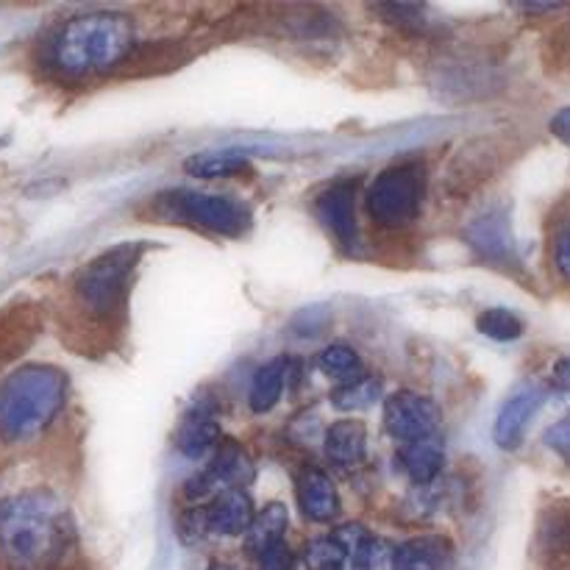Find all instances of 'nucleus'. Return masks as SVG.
<instances>
[{"mask_svg":"<svg viewBox=\"0 0 570 570\" xmlns=\"http://www.w3.org/2000/svg\"><path fill=\"white\" fill-rule=\"evenodd\" d=\"M259 570H295V557L284 540L267 546L265 551H259Z\"/></svg>","mask_w":570,"mask_h":570,"instance_id":"bb28decb","label":"nucleus"},{"mask_svg":"<svg viewBox=\"0 0 570 570\" xmlns=\"http://www.w3.org/2000/svg\"><path fill=\"white\" fill-rule=\"evenodd\" d=\"M367 429L360 421H340L326 432V456L334 465L354 468L365 460Z\"/></svg>","mask_w":570,"mask_h":570,"instance_id":"dca6fc26","label":"nucleus"},{"mask_svg":"<svg viewBox=\"0 0 570 570\" xmlns=\"http://www.w3.org/2000/svg\"><path fill=\"white\" fill-rule=\"evenodd\" d=\"M184 167H187V173H193L198 178H223L248 170V159L239 154H200L193 156Z\"/></svg>","mask_w":570,"mask_h":570,"instance_id":"4be33fe9","label":"nucleus"},{"mask_svg":"<svg viewBox=\"0 0 570 570\" xmlns=\"http://www.w3.org/2000/svg\"><path fill=\"white\" fill-rule=\"evenodd\" d=\"M543 406V393L538 387H521L507 399V404L501 406L499 417H495L493 438L495 445L504 451H515L521 445L527 426L532 423V417L538 415V410Z\"/></svg>","mask_w":570,"mask_h":570,"instance_id":"6e6552de","label":"nucleus"},{"mask_svg":"<svg viewBox=\"0 0 570 570\" xmlns=\"http://www.w3.org/2000/svg\"><path fill=\"white\" fill-rule=\"evenodd\" d=\"M551 250H554L557 271H560L562 276H566L570 282V212L566 217H562L560 223H557L554 245H551Z\"/></svg>","mask_w":570,"mask_h":570,"instance_id":"a878e982","label":"nucleus"},{"mask_svg":"<svg viewBox=\"0 0 570 570\" xmlns=\"http://www.w3.org/2000/svg\"><path fill=\"white\" fill-rule=\"evenodd\" d=\"M551 131H554V137L560 139V142H566L570 148V106L568 109L557 111L554 120H551Z\"/></svg>","mask_w":570,"mask_h":570,"instance_id":"c85d7f7f","label":"nucleus"},{"mask_svg":"<svg viewBox=\"0 0 570 570\" xmlns=\"http://www.w3.org/2000/svg\"><path fill=\"white\" fill-rule=\"evenodd\" d=\"M468 243L476 250L482 259L493 262V265H510L512 256H515V248H512V232L510 220L501 209L484 212L482 217L468 226L465 232Z\"/></svg>","mask_w":570,"mask_h":570,"instance_id":"1a4fd4ad","label":"nucleus"},{"mask_svg":"<svg viewBox=\"0 0 570 570\" xmlns=\"http://www.w3.org/2000/svg\"><path fill=\"white\" fill-rule=\"evenodd\" d=\"M217 440H220V426H217L215 415L206 410H193L178 426L176 449L189 460H198L206 451L215 449Z\"/></svg>","mask_w":570,"mask_h":570,"instance_id":"f3484780","label":"nucleus"},{"mask_svg":"<svg viewBox=\"0 0 570 570\" xmlns=\"http://www.w3.org/2000/svg\"><path fill=\"white\" fill-rule=\"evenodd\" d=\"M287 510L282 504H267L259 515L254 518L248 529V549L254 554L265 551L267 546L284 540V532H287Z\"/></svg>","mask_w":570,"mask_h":570,"instance_id":"6ab92c4d","label":"nucleus"},{"mask_svg":"<svg viewBox=\"0 0 570 570\" xmlns=\"http://www.w3.org/2000/svg\"><path fill=\"white\" fill-rule=\"evenodd\" d=\"M304 560L309 570H345L351 557L345 551V546L332 534V538L315 540V543L306 546Z\"/></svg>","mask_w":570,"mask_h":570,"instance_id":"b1692460","label":"nucleus"},{"mask_svg":"<svg viewBox=\"0 0 570 570\" xmlns=\"http://www.w3.org/2000/svg\"><path fill=\"white\" fill-rule=\"evenodd\" d=\"M554 382L560 390H568L570 393V360H562L554 371Z\"/></svg>","mask_w":570,"mask_h":570,"instance_id":"c756f323","label":"nucleus"},{"mask_svg":"<svg viewBox=\"0 0 570 570\" xmlns=\"http://www.w3.org/2000/svg\"><path fill=\"white\" fill-rule=\"evenodd\" d=\"M423 187H426L423 167L415 161L387 167L367 189V215L384 228L410 226L421 212Z\"/></svg>","mask_w":570,"mask_h":570,"instance_id":"20e7f679","label":"nucleus"},{"mask_svg":"<svg viewBox=\"0 0 570 570\" xmlns=\"http://www.w3.org/2000/svg\"><path fill=\"white\" fill-rule=\"evenodd\" d=\"M379 395H382V384L371 376H360L356 382L340 384L332 393V401L337 410H367Z\"/></svg>","mask_w":570,"mask_h":570,"instance_id":"5701e85b","label":"nucleus"},{"mask_svg":"<svg viewBox=\"0 0 570 570\" xmlns=\"http://www.w3.org/2000/svg\"><path fill=\"white\" fill-rule=\"evenodd\" d=\"M546 445H549L562 462L570 465V417H562L560 423H554V426L546 432Z\"/></svg>","mask_w":570,"mask_h":570,"instance_id":"cd10ccee","label":"nucleus"},{"mask_svg":"<svg viewBox=\"0 0 570 570\" xmlns=\"http://www.w3.org/2000/svg\"><path fill=\"white\" fill-rule=\"evenodd\" d=\"M70 515L42 490L0 501V557L11 570H53L70 549Z\"/></svg>","mask_w":570,"mask_h":570,"instance_id":"f257e3e1","label":"nucleus"},{"mask_svg":"<svg viewBox=\"0 0 570 570\" xmlns=\"http://www.w3.org/2000/svg\"><path fill=\"white\" fill-rule=\"evenodd\" d=\"M250 476H254V468H250L248 456H245L234 443H226L220 445V454L215 456L209 471L189 484L187 495L189 499H198V495L209 493V490L220 488V484L228 490H243L245 484L250 482Z\"/></svg>","mask_w":570,"mask_h":570,"instance_id":"9d476101","label":"nucleus"},{"mask_svg":"<svg viewBox=\"0 0 570 570\" xmlns=\"http://www.w3.org/2000/svg\"><path fill=\"white\" fill-rule=\"evenodd\" d=\"M287 373H289V362L284 356L278 360L267 362L265 367H259L250 382V393H248V406L256 412V415H265L271 412L273 406L278 404L284 393V384H287Z\"/></svg>","mask_w":570,"mask_h":570,"instance_id":"a211bd4d","label":"nucleus"},{"mask_svg":"<svg viewBox=\"0 0 570 570\" xmlns=\"http://www.w3.org/2000/svg\"><path fill=\"white\" fill-rule=\"evenodd\" d=\"M356 181H340L328 187L326 193L317 198V217L323 226L340 239V245H354L356 243Z\"/></svg>","mask_w":570,"mask_h":570,"instance_id":"9b49d317","label":"nucleus"},{"mask_svg":"<svg viewBox=\"0 0 570 570\" xmlns=\"http://www.w3.org/2000/svg\"><path fill=\"white\" fill-rule=\"evenodd\" d=\"M67 376L50 365H26L0 387V438L6 443L31 440L61 412Z\"/></svg>","mask_w":570,"mask_h":570,"instance_id":"7ed1b4c3","label":"nucleus"},{"mask_svg":"<svg viewBox=\"0 0 570 570\" xmlns=\"http://www.w3.org/2000/svg\"><path fill=\"white\" fill-rule=\"evenodd\" d=\"M395 462H399V468L412 479V482L429 484L438 479L440 468H443L445 462V454L440 440L429 438V440H417V443L401 445L399 454H395Z\"/></svg>","mask_w":570,"mask_h":570,"instance_id":"2eb2a0df","label":"nucleus"},{"mask_svg":"<svg viewBox=\"0 0 570 570\" xmlns=\"http://www.w3.org/2000/svg\"><path fill=\"white\" fill-rule=\"evenodd\" d=\"M254 518L256 512L250 495L245 490H226L206 510V527L215 534L237 538V534H248Z\"/></svg>","mask_w":570,"mask_h":570,"instance_id":"f8f14e48","label":"nucleus"},{"mask_svg":"<svg viewBox=\"0 0 570 570\" xmlns=\"http://www.w3.org/2000/svg\"><path fill=\"white\" fill-rule=\"evenodd\" d=\"M438 406L417 393H395L384 401V429L401 443L438 438Z\"/></svg>","mask_w":570,"mask_h":570,"instance_id":"0eeeda50","label":"nucleus"},{"mask_svg":"<svg viewBox=\"0 0 570 570\" xmlns=\"http://www.w3.org/2000/svg\"><path fill=\"white\" fill-rule=\"evenodd\" d=\"M139 254H142V245H117V248L106 250L98 259L89 262L76 282L81 304L98 315L115 312L120 301L126 298L128 278L137 267Z\"/></svg>","mask_w":570,"mask_h":570,"instance_id":"39448f33","label":"nucleus"},{"mask_svg":"<svg viewBox=\"0 0 570 570\" xmlns=\"http://www.w3.org/2000/svg\"><path fill=\"white\" fill-rule=\"evenodd\" d=\"M134 26L117 11H89L72 17L50 42V61L59 72L72 78L109 70L131 50Z\"/></svg>","mask_w":570,"mask_h":570,"instance_id":"f03ea898","label":"nucleus"},{"mask_svg":"<svg viewBox=\"0 0 570 570\" xmlns=\"http://www.w3.org/2000/svg\"><path fill=\"white\" fill-rule=\"evenodd\" d=\"M298 504L315 523H328L340 515V495L332 479L317 468H306L298 476Z\"/></svg>","mask_w":570,"mask_h":570,"instance_id":"ddd939ff","label":"nucleus"},{"mask_svg":"<svg viewBox=\"0 0 570 570\" xmlns=\"http://www.w3.org/2000/svg\"><path fill=\"white\" fill-rule=\"evenodd\" d=\"M209 570H237V568L228 566V562H212Z\"/></svg>","mask_w":570,"mask_h":570,"instance_id":"7c9ffc66","label":"nucleus"},{"mask_svg":"<svg viewBox=\"0 0 570 570\" xmlns=\"http://www.w3.org/2000/svg\"><path fill=\"white\" fill-rule=\"evenodd\" d=\"M393 560V554L387 551V546L382 540H376L373 534H367L360 543V549L351 554V566L354 570H384Z\"/></svg>","mask_w":570,"mask_h":570,"instance_id":"393cba45","label":"nucleus"},{"mask_svg":"<svg viewBox=\"0 0 570 570\" xmlns=\"http://www.w3.org/2000/svg\"><path fill=\"white\" fill-rule=\"evenodd\" d=\"M476 328L484 337L495 340V343H512L523 334V321L510 309H484L482 315L476 317Z\"/></svg>","mask_w":570,"mask_h":570,"instance_id":"412c9836","label":"nucleus"},{"mask_svg":"<svg viewBox=\"0 0 570 570\" xmlns=\"http://www.w3.org/2000/svg\"><path fill=\"white\" fill-rule=\"evenodd\" d=\"M170 204L189 223L206 228V232L223 234V237H239V234L250 228L248 206H243L234 198H226V195L178 189V193L170 195Z\"/></svg>","mask_w":570,"mask_h":570,"instance_id":"423d86ee","label":"nucleus"},{"mask_svg":"<svg viewBox=\"0 0 570 570\" xmlns=\"http://www.w3.org/2000/svg\"><path fill=\"white\" fill-rule=\"evenodd\" d=\"M317 371L334 382H356L362 376V360L348 345H328L317 354Z\"/></svg>","mask_w":570,"mask_h":570,"instance_id":"aec40b11","label":"nucleus"},{"mask_svg":"<svg viewBox=\"0 0 570 570\" xmlns=\"http://www.w3.org/2000/svg\"><path fill=\"white\" fill-rule=\"evenodd\" d=\"M449 562L451 546L443 538H417L393 551L390 570H445Z\"/></svg>","mask_w":570,"mask_h":570,"instance_id":"4468645a","label":"nucleus"}]
</instances>
